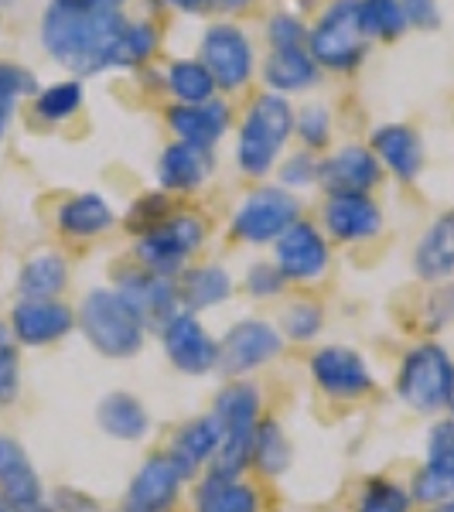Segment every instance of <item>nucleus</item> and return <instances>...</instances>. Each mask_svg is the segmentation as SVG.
<instances>
[{"mask_svg": "<svg viewBox=\"0 0 454 512\" xmlns=\"http://www.w3.org/2000/svg\"><path fill=\"white\" fill-rule=\"evenodd\" d=\"M123 28V14L82 11L65 0H52L41 14V45L48 59L59 62L69 76L86 79L113 69V48Z\"/></svg>", "mask_w": 454, "mask_h": 512, "instance_id": "nucleus-1", "label": "nucleus"}, {"mask_svg": "<svg viewBox=\"0 0 454 512\" xmlns=\"http://www.w3.org/2000/svg\"><path fill=\"white\" fill-rule=\"evenodd\" d=\"M76 332L106 362H134L151 345V328L140 321L113 284H93L76 301Z\"/></svg>", "mask_w": 454, "mask_h": 512, "instance_id": "nucleus-2", "label": "nucleus"}, {"mask_svg": "<svg viewBox=\"0 0 454 512\" xmlns=\"http://www.w3.org/2000/svg\"><path fill=\"white\" fill-rule=\"evenodd\" d=\"M451 379H454V352L441 338L420 335L396 359L390 373V393L407 414L434 420L448 410Z\"/></svg>", "mask_w": 454, "mask_h": 512, "instance_id": "nucleus-3", "label": "nucleus"}, {"mask_svg": "<svg viewBox=\"0 0 454 512\" xmlns=\"http://www.w3.org/2000/svg\"><path fill=\"white\" fill-rule=\"evenodd\" d=\"M209 410L222 431V444L212 468L226 475H250L253 434H257L263 414H267V390L260 386L257 376L222 379L216 393H212Z\"/></svg>", "mask_w": 454, "mask_h": 512, "instance_id": "nucleus-4", "label": "nucleus"}, {"mask_svg": "<svg viewBox=\"0 0 454 512\" xmlns=\"http://www.w3.org/2000/svg\"><path fill=\"white\" fill-rule=\"evenodd\" d=\"M294 137V106L287 96L260 93L236 127V168L250 181H267L277 171Z\"/></svg>", "mask_w": 454, "mask_h": 512, "instance_id": "nucleus-5", "label": "nucleus"}, {"mask_svg": "<svg viewBox=\"0 0 454 512\" xmlns=\"http://www.w3.org/2000/svg\"><path fill=\"white\" fill-rule=\"evenodd\" d=\"M304 376L321 400L335 407H356L379 393V376L369 355L349 342H318L308 349Z\"/></svg>", "mask_w": 454, "mask_h": 512, "instance_id": "nucleus-6", "label": "nucleus"}, {"mask_svg": "<svg viewBox=\"0 0 454 512\" xmlns=\"http://www.w3.org/2000/svg\"><path fill=\"white\" fill-rule=\"evenodd\" d=\"M209 236H212L209 219L198 216L195 209H175L154 229L140 233L134 239V246H130V253H134L137 267L178 280L205 253Z\"/></svg>", "mask_w": 454, "mask_h": 512, "instance_id": "nucleus-7", "label": "nucleus"}, {"mask_svg": "<svg viewBox=\"0 0 454 512\" xmlns=\"http://www.w3.org/2000/svg\"><path fill=\"white\" fill-rule=\"evenodd\" d=\"M304 205L301 195L287 192L274 185H253L229 212V226L226 233L233 243L239 246H253V250H263V246H274L284 229H291L297 219H301Z\"/></svg>", "mask_w": 454, "mask_h": 512, "instance_id": "nucleus-8", "label": "nucleus"}, {"mask_svg": "<svg viewBox=\"0 0 454 512\" xmlns=\"http://www.w3.org/2000/svg\"><path fill=\"white\" fill-rule=\"evenodd\" d=\"M195 478L185 472V465L168 448H154L137 461L127 485L117 495V512H178L188 499Z\"/></svg>", "mask_w": 454, "mask_h": 512, "instance_id": "nucleus-9", "label": "nucleus"}, {"mask_svg": "<svg viewBox=\"0 0 454 512\" xmlns=\"http://www.w3.org/2000/svg\"><path fill=\"white\" fill-rule=\"evenodd\" d=\"M287 355V342L270 315H243L219 335V376H257Z\"/></svg>", "mask_w": 454, "mask_h": 512, "instance_id": "nucleus-10", "label": "nucleus"}, {"mask_svg": "<svg viewBox=\"0 0 454 512\" xmlns=\"http://www.w3.org/2000/svg\"><path fill=\"white\" fill-rule=\"evenodd\" d=\"M308 52L318 62V69H359V62L369 52V38L359 18V0H332L321 11L315 28H308Z\"/></svg>", "mask_w": 454, "mask_h": 512, "instance_id": "nucleus-11", "label": "nucleus"}, {"mask_svg": "<svg viewBox=\"0 0 454 512\" xmlns=\"http://www.w3.org/2000/svg\"><path fill=\"white\" fill-rule=\"evenodd\" d=\"M158 349L171 369L185 379H209L219 376V335L209 321L192 311H178L154 332Z\"/></svg>", "mask_w": 454, "mask_h": 512, "instance_id": "nucleus-12", "label": "nucleus"}, {"mask_svg": "<svg viewBox=\"0 0 454 512\" xmlns=\"http://www.w3.org/2000/svg\"><path fill=\"white\" fill-rule=\"evenodd\" d=\"M270 260L277 263L291 287H315L332 274L335 246L315 219L301 216L270 246Z\"/></svg>", "mask_w": 454, "mask_h": 512, "instance_id": "nucleus-13", "label": "nucleus"}, {"mask_svg": "<svg viewBox=\"0 0 454 512\" xmlns=\"http://www.w3.org/2000/svg\"><path fill=\"white\" fill-rule=\"evenodd\" d=\"M198 62L209 69L212 82L222 93H236L253 79L257 69V55H253V41L239 24H209L198 45Z\"/></svg>", "mask_w": 454, "mask_h": 512, "instance_id": "nucleus-14", "label": "nucleus"}, {"mask_svg": "<svg viewBox=\"0 0 454 512\" xmlns=\"http://www.w3.org/2000/svg\"><path fill=\"white\" fill-rule=\"evenodd\" d=\"M7 328L18 349H52L76 335V304L55 301H14L7 311Z\"/></svg>", "mask_w": 454, "mask_h": 512, "instance_id": "nucleus-15", "label": "nucleus"}, {"mask_svg": "<svg viewBox=\"0 0 454 512\" xmlns=\"http://www.w3.org/2000/svg\"><path fill=\"white\" fill-rule=\"evenodd\" d=\"M318 226L332 246H366L383 236L386 212L376 195H325Z\"/></svg>", "mask_w": 454, "mask_h": 512, "instance_id": "nucleus-16", "label": "nucleus"}, {"mask_svg": "<svg viewBox=\"0 0 454 512\" xmlns=\"http://www.w3.org/2000/svg\"><path fill=\"white\" fill-rule=\"evenodd\" d=\"M188 512H267V485L253 475H226L205 468L185 499Z\"/></svg>", "mask_w": 454, "mask_h": 512, "instance_id": "nucleus-17", "label": "nucleus"}, {"mask_svg": "<svg viewBox=\"0 0 454 512\" xmlns=\"http://www.w3.org/2000/svg\"><path fill=\"white\" fill-rule=\"evenodd\" d=\"M48 485L14 434L0 431V499L14 512H52Z\"/></svg>", "mask_w": 454, "mask_h": 512, "instance_id": "nucleus-18", "label": "nucleus"}, {"mask_svg": "<svg viewBox=\"0 0 454 512\" xmlns=\"http://www.w3.org/2000/svg\"><path fill=\"white\" fill-rule=\"evenodd\" d=\"M110 284L117 287V294L130 304V311H134V315L144 321L147 328H151V335L158 332V328L171 315H178V311H181L175 280L161 277V274H151V270L137 267V263L117 270Z\"/></svg>", "mask_w": 454, "mask_h": 512, "instance_id": "nucleus-19", "label": "nucleus"}, {"mask_svg": "<svg viewBox=\"0 0 454 512\" xmlns=\"http://www.w3.org/2000/svg\"><path fill=\"white\" fill-rule=\"evenodd\" d=\"M383 178L386 171L369 144H342L321 158L318 188L325 195H373Z\"/></svg>", "mask_w": 454, "mask_h": 512, "instance_id": "nucleus-20", "label": "nucleus"}, {"mask_svg": "<svg viewBox=\"0 0 454 512\" xmlns=\"http://www.w3.org/2000/svg\"><path fill=\"white\" fill-rule=\"evenodd\" d=\"M96 431L113 444H144L154 434V414L144 396L134 390H106L93 410Z\"/></svg>", "mask_w": 454, "mask_h": 512, "instance_id": "nucleus-21", "label": "nucleus"}, {"mask_svg": "<svg viewBox=\"0 0 454 512\" xmlns=\"http://www.w3.org/2000/svg\"><path fill=\"white\" fill-rule=\"evenodd\" d=\"M212 175H216V151H202V147L181 144V140H171L154 164V181L171 198L202 192Z\"/></svg>", "mask_w": 454, "mask_h": 512, "instance_id": "nucleus-22", "label": "nucleus"}, {"mask_svg": "<svg viewBox=\"0 0 454 512\" xmlns=\"http://www.w3.org/2000/svg\"><path fill=\"white\" fill-rule=\"evenodd\" d=\"M369 151L379 158L386 175H393L400 185H414L427 168L424 137L410 123H379L369 134Z\"/></svg>", "mask_w": 454, "mask_h": 512, "instance_id": "nucleus-23", "label": "nucleus"}, {"mask_svg": "<svg viewBox=\"0 0 454 512\" xmlns=\"http://www.w3.org/2000/svg\"><path fill=\"white\" fill-rule=\"evenodd\" d=\"M164 120H168V130L181 144L216 151L219 140L233 127V110H229L226 99L212 96L209 103H171Z\"/></svg>", "mask_w": 454, "mask_h": 512, "instance_id": "nucleus-24", "label": "nucleus"}, {"mask_svg": "<svg viewBox=\"0 0 454 512\" xmlns=\"http://www.w3.org/2000/svg\"><path fill=\"white\" fill-rule=\"evenodd\" d=\"M178 304L192 315H209V311L226 308L239 291V280L226 263L219 260H195L178 280Z\"/></svg>", "mask_w": 454, "mask_h": 512, "instance_id": "nucleus-25", "label": "nucleus"}, {"mask_svg": "<svg viewBox=\"0 0 454 512\" xmlns=\"http://www.w3.org/2000/svg\"><path fill=\"white\" fill-rule=\"evenodd\" d=\"M410 270L424 287L454 280V205L427 222L410 250Z\"/></svg>", "mask_w": 454, "mask_h": 512, "instance_id": "nucleus-26", "label": "nucleus"}, {"mask_svg": "<svg viewBox=\"0 0 454 512\" xmlns=\"http://www.w3.org/2000/svg\"><path fill=\"white\" fill-rule=\"evenodd\" d=\"M297 465V444L294 434L287 431L284 417L280 414H263L257 424V434H253V451H250V475L257 482L277 485L284 482L287 475L294 472Z\"/></svg>", "mask_w": 454, "mask_h": 512, "instance_id": "nucleus-27", "label": "nucleus"}, {"mask_svg": "<svg viewBox=\"0 0 454 512\" xmlns=\"http://www.w3.org/2000/svg\"><path fill=\"white\" fill-rule=\"evenodd\" d=\"M120 222V212L110 205V198L99 192H79L59 202L55 209V229L72 239V243H93L103 239L106 233H113Z\"/></svg>", "mask_w": 454, "mask_h": 512, "instance_id": "nucleus-28", "label": "nucleus"}, {"mask_svg": "<svg viewBox=\"0 0 454 512\" xmlns=\"http://www.w3.org/2000/svg\"><path fill=\"white\" fill-rule=\"evenodd\" d=\"M222 444V431H219V420L212 417V410H202V414L185 417L181 424H175V431L168 434L164 448H168L175 458L185 465V472L198 478L205 468H212Z\"/></svg>", "mask_w": 454, "mask_h": 512, "instance_id": "nucleus-29", "label": "nucleus"}, {"mask_svg": "<svg viewBox=\"0 0 454 512\" xmlns=\"http://www.w3.org/2000/svg\"><path fill=\"white\" fill-rule=\"evenodd\" d=\"M72 284V263L59 250H38L18 267L14 280V301H55L69 291Z\"/></svg>", "mask_w": 454, "mask_h": 512, "instance_id": "nucleus-30", "label": "nucleus"}, {"mask_svg": "<svg viewBox=\"0 0 454 512\" xmlns=\"http://www.w3.org/2000/svg\"><path fill=\"white\" fill-rule=\"evenodd\" d=\"M274 321L287 349H311L328 332V304L321 297H284Z\"/></svg>", "mask_w": 454, "mask_h": 512, "instance_id": "nucleus-31", "label": "nucleus"}, {"mask_svg": "<svg viewBox=\"0 0 454 512\" xmlns=\"http://www.w3.org/2000/svg\"><path fill=\"white\" fill-rule=\"evenodd\" d=\"M321 79L318 62L311 59L308 48H270L267 62H263V82L270 86V93L277 96H294L311 89Z\"/></svg>", "mask_w": 454, "mask_h": 512, "instance_id": "nucleus-32", "label": "nucleus"}, {"mask_svg": "<svg viewBox=\"0 0 454 512\" xmlns=\"http://www.w3.org/2000/svg\"><path fill=\"white\" fill-rule=\"evenodd\" d=\"M349 512H417L407 478L393 472H369L359 478L349 499Z\"/></svg>", "mask_w": 454, "mask_h": 512, "instance_id": "nucleus-33", "label": "nucleus"}, {"mask_svg": "<svg viewBox=\"0 0 454 512\" xmlns=\"http://www.w3.org/2000/svg\"><path fill=\"white\" fill-rule=\"evenodd\" d=\"M82 103H86L82 79H62V82H52V86L38 89L31 110H35L38 123H45V127H59V123L76 117V113L82 110Z\"/></svg>", "mask_w": 454, "mask_h": 512, "instance_id": "nucleus-34", "label": "nucleus"}, {"mask_svg": "<svg viewBox=\"0 0 454 512\" xmlns=\"http://www.w3.org/2000/svg\"><path fill=\"white\" fill-rule=\"evenodd\" d=\"M38 79L31 69H24L18 62H4L0 59V140L7 137L14 117H18V103L21 99H35L38 96Z\"/></svg>", "mask_w": 454, "mask_h": 512, "instance_id": "nucleus-35", "label": "nucleus"}, {"mask_svg": "<svg viewBox=\"0 0 454 512\" xmlns=\"http://www.w3.org/2000/svg\"><path fill=\"white\" fill-rule=\"evenodd\" d=\"M158 52V28L144 18H123V28L113 48V69H137Z\"/></svg>", "mask_w": 454, "mask_h": 512, "instance_id": "nucleus-36", "label": "nucleus"}, {"mask_svg": "<svg viewBox=\"0 0 454 512\" xmlns=\"http://www.w3.org/2000/svg\"><path fill=\"white\" fill-rule=\"evenodd\" d=\"M239 291L250 297L253 304H280L287 294H291V284L280 274V267L270 256H260V260H250L239 277Z\"/></svg>", "mask_w": 454, "mask_h": 512, "instance_id": "nucleus-37", "label": "nucleus"}, {"mask_svg": "<svg viewBox=\"0 0 454 512\" xmlns=\"http://www.w3.org/2000/svg\"><path fill=\"white\" fill-rule=\"evenodd\" d=\"M164 86L175 96V103H209L216 96V82H212L209 69L198 59H178L171 62Z\"/></svg>", "mask_w": 454, "mask_h": 512, "instance_id": "nucleus-38", "label": "nucleus"}, {"mask_svg": "<svg viewBox=\"0 0 454 512\" xmlns=\"http://www.w3.org/2000/svg\"><path fill=\"white\" fill-rule=\"evenodd\" d=\"M359 18L369 41H396L410 31L400 0H359Z\"/></svg>", "mask_w": 454, "mask_h": 512, "instance_id": "nucleus-39", "label": "nucleus"}, {"mask_svg": "<svg viewBox=\"0 0 454 512\" xmlns=\"http://www.w3.org/2000/svg\"><path fill=\"white\" fill-rule=\"evenodd\" d=\"M454 328V280L431 284L420 301V335L441 338Z\"/></svg>", "mask_w": 454, "mask_h": 512, "instance_id": "nucleus-40", "label": "nucleus"}, {"mask_svg": "<svg viewBox=\"0 0 454 512\" xmlns=\"http://www.w3.org/2000/svg\"><path fill=\"white\" fill-rule=\"evenodd\" d=\"M420 461L444 475H454V417L451 414L427 420L424 444H420Z\"/></svg>", "mask_w": 454, "mask_h": 512, "instance_id": "nucleus-41", "label": "nucleus"}, {"mask_svg": "<svg viewBox=\"0 0 454 512\" xmlns=\"http://www.w3.org/2000/svg\"><path fill=\"white\" fill-rule=\"evenodd\" d=\"M175 209H178V198L164 195L161 188H151V192L137 195L134 202H130L127 216H123V226H127V233L137 239L140 233H147V229H154L158 222L168 219Z\"/></svg>", "mask_w": 454, "mask_h": 512, "instance_id": "nucleus-42", "label": "nucleus"}, {"mask_svg": "<svg viewBox=\"0 0 454 512\" xmlns=\"http://www.w3.org/2000/svg\"><path fill=\"white\" fill-rule=\"evenodd\" d=\"M407 489L417 509H431V506H441V502L454 499V475H444V472H437V468L424 465V461H417L414 472L407 475Z\"/></svg>", "mask_w": 454, "mask_h": 512, "instance_id": "nucleus-43", "label": "nucleus"}, {"mask_svg": "<svg viewBox=\"0 0 454 512\" xmlns=\"http://www.w3.org/2000/svg\"><path fill=\"white\" fill-rule=\"evenodd\" d=\"M332 110H328L325 103H308L304 110L294 113V137L301 140L304 151H328V144H332Z\"/></svg>", "mask_w": 454, "mask_h": 512, "instance_id": "nucleus-44", "label": "nucleus"}, {"mask_svg": "<svg viewBox=\"0 0 454 512\" xmlns=\"http://www.w3.org/2000/svg\"><path fill=\"white\" fill-rule=\"evenodd\" d=\"M277 185L287 188V192H308V188H318V175H321V158L315 151H291L284 154L277 164Z\"/></svg>", "mask_w": 454, "mask_h": 512, "instance_id": "nucleus-45", "label": "nucleus"}, {"mask_svg": "<svg viewBox=\"0 0 454 512\" xmlns=\"http://www.w3.org/2000/svg\"><path fill=\"white\" fill-rule=\"evenodd\" d=\"M24 390V359L18 345H0V410H11Z\"/></svg>", "mask_w": 454, "mask_h": 512, "instance_id": "nucleus-46", "label": "nucleus"}, {"mask_svg": "<svg viewBox=\"0 0 454 512\" xmlns=\"http://www.w3.org/2000/svg\"><path fill=\"white\" fill-rule=\"evenodd\" d=\"M267 38L274 48H308V24L297 14H274L267 24Z\"/></svg>", "mask_w": 454, "mask_h": 512, "instance_id": "nucleus-47", "label": "nucleus"}, {"mask_svg": "<svg viewBox=\"0 0 454 512\" xmlns=\"http://www.w3.org/2000/svg\"><path fill=\"white\" fill-rule=\"evenodd\" d=\"M48 499H52V512H106L103 502L79 485H59L48 492Z\"/></svg>", "mask_w": 454, "mask_h": 512, "instance_id": "nucleus-48", "label": "nucleus"}, {"mask_svg": "<svg viewBox=\"0 0 454 512\" xmlns=\"http://www.w3.org/2000/svg\"><path fill=\"white\" fill-rule=\"evenodd\" d=\"M403 14H407L410 28H424V31H437L441 28V4L437 0H400Z\"/></svg>", "mask_w": 454, "mask_h": 512, "instance_id": "nucleus-49", "label": "nucleus"}, {"mask_svg": "<svg viewBox=\"0 0 454 512\" xmlns=\"http://www.w3.org/2000/svg\"><path fill=\"white\" fill-rule=\"evenodd\" d=\"M72 7H82V11H99V14H120L127 0H65Z\"/></svg>", "mask_w": 454, "mask_h": 512, "instance_id": "nucleus-50", "label": "nucleus"}, {"mask_svg": "<svg viewBox=\"0 0 454 512\" xmlns=\"http://www.w3.org/2000/svg\"><path fill=\"white\" fill-rule=\"evenodd\" d=\"M171 7H178V11L185 14H205L212 7V0H168Z\"/></svg>", "mask_w": 454, "mask_h": 512, "instance_id": "nucleus-51", "label": "nucleus"}, {"mask_svg": "<svg viewBox=\"0 0 454 512\" xmlns=\"http://www.w3.org/2000/svg\"><path fill=\"white\" fill-rule=\"evenodd\" d=\"M216 7H222V11H243V7H250L253 0H212Z\"/></svg>", "mask_w": 454, "mask_h": 512, "instance_id": "nucleus-52", "label": "nucleus"}, {"mask_svg": "<svg viewBox=\"0 0 454 512\" xmlns=\"http://www.w3.org/2000/svg\"><path fill=\"white\" fill-rule=\"evenodd\" d=\"M280 512H338L335 506H304V509H280Z\"/></svg>", "mask_w": 454, "mask_h": 512, "instance_id": "nucleus-53", "label": "nucleus"}, {"mask_svg": "<svg viewBox=\"0 0 454 512\" xmlns=\"http://www.w3.org/2000/svg\"><path fill=\"white\" fill-rule=\"evenodd\" d=\"M417 512H454V499L441 502V506H431V509H417Z\"/></svg>", "mask_w": 454, "mask_h": 512, "instance_id": "nucleus-54", "label": "nucleus"}, {"mask_svg": "<svg viewBox=\"0 0 454 512\" xmlns=\"http://www.w3.org/2000/svg\"><path fill=\"white\" fill-rule=\"evenodd\" d=\"M444 414H451L454 417V379H451V393H448V410Z\"/></svg>", "mask_w": 454, "mask_h": 512, "instance_id": "nucleus-55", "label": "nucleus"}, {"mask_svg": "<svg viewBox=\"0 0 454 512\" xmlns=\"http://www.w3.org/2000/svg\"><path fill=\"white\" fill-rule=\"evenodd\" d=\"M0 512H14V509H11V506H7V502H4V499H0Z\"/></svg>", "mask_w": 454, "mask_h": 512, "instance_id": "nucleus-56", "label": "nucleus"}]
</instances>
